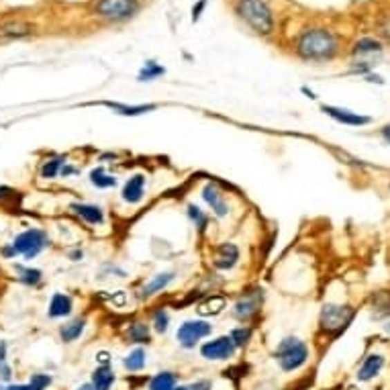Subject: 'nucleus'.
Here are the masks:
<instances>
[{"mask_svg":"<svg viewBox=\"0 0 390 390\" xmlns=\"http://www.w3.org/2000/svg\"><path fill=\"white\" fill-rule=\"evenodd\" d=\"M297 53L308 62H325L337 53V39L327 29H308L297 41Z\"/></svg>","mask_w":390,"mask_h":390,"instance_id":"f257e3e1","label":"nucleus"},{"mask_svg":"<svg viewBox=\"0 0 390 390\" xmlns=\"http://www.w3.org/2000/svg\"><path fill=\"white\" fill-rule=\"evenodd\" d=\"M235 12L258 35H270L276 27L274 15L263 0H237Z\"/></svg>","mask_w":390,"mask_h":390,"instance_id":"f03ea898","label":"nucleus"},{"mask_svg":"<svg viewBox=\"0 0 390 390\" xmlns=\"http://www.w3.org/2000/svg\"><path fill=\"white\" fill-rule=\"evenodd\" d=\"M274 360L282 372H297L308 360V347L299 337H284L274 349Z\"/></svg>","mask_w":390,"mask_h":390,"instance_id":"7ed1b4c3","label":"nucleus"},{"mask_svg":"<svg viewBox=\"0 0 390 390\" xmlns=\"http://www.w3.org/2000/svg\"><path fill=\"white\" fill-rule=\"evenodd\" d=\"M10 245L17 256H25L27 260H33L49 245V239L41 229H27V231L19 233Z\"/></svg>","mask_w":390,"mask_h":390,"instance_id":"20e7f679","label":"nucleus"},{"mask_svg":"<svg viewBox=\"0 0 390 390\" xmlns=\"http://www.w3.org/2000/svg\"><path fill=\"white\" fill-rule=\"evenodd\" d=\"M355 310L351 306H344V304H325L323 310H321V317H319V325L323 331L327 333H342L347 325L351 323Z\"/></svg>","mask_w":390,"mask_h":390,"instance_id":"39448f33","label":"nucleus"},{"mask_svg":"<svg viewBox=\"0 0 390 390\" xmlns=\"http://www.w3.org/2000/svg\"><path fill=\"white\" fill-rule=\"evenodd\" d=\"M213 333V325L209 321H203V319H188L184 321L178 331H176V340H178V346L184 347V349H194L198 346L205 337H209Z\"/></svg>","mask_w":390,"mask_h":390,"instance_id":"423d86ee","label":"nucleus"},{"mask_svg":"<svg viewBox=\"0 0 390 390\" xmlns=\"http://www.w3.org/2000/svg\"><path fill=\"white\" fill-rule=\"evenodd\" d=\"M139 8L137 0H96L94 12L106 21H129Z\"/></svg>","mask_w":390,"mask_h":390,"instance_id":"0eeeda50","label":"nucleus"},{"mask_svg":"<svg viewBox=\"0 0 390 390\" xmlns=\"http://www.w3.org/2000/svg\"><path fill=\"white\" fill-rule=\"evenodd\" d=\"M261 304H263V290H261V288H254V290L245 292L237 303L233 304V317H235L239 323L248 325L252 319L258 317Z\"/></svg>","mask_w":390,"mask_h":390,"instance_id":"6e6552de","label":"nucleus"},{"mask_svg":"<svg viewBox=\"0 0 390 390\" xmlns=\"http://www.w3.org/2000/svg\"><path fill=\"white\" fill-rule=\"evenodd\" d=\"M235 351H237V347L233 346L229 335H221V337L205 342L201 346V355L209 362H227L235 355Z\"/></svg>","mask_w":390,"mask_h":390,"instance_id":"1a4fd4ad","label":"nucleus"},{"mask_svg":"<svg viewBox=\"0 0 390 390\" xmlns=\"http://www.w3.org/2000/svg\"><path fill=\"white\" fill-rule=\"evenodd\" d=\"M321 111L325 115H329L331 119H335L337 123H344V125H349V127H362V125H368L372 123L370 117L366 115H358L349 109H340V106H331V104H323Z\"/></svg>","mask_w":390,"mask_h":390,"instance_id":"9d476101","label":"nucleus"},{"mask_svg":"<svg viewBox=\"0 0 390 390\" xmlns=\"http://www.w3.org/2000/svg\"><path fill=\"white\" fill-rule=\"evenodd\" d=\"M239 261V248L235 243H219L213 256V266L217 270H233Z\"/></svg>","mask_w":390,"mask_h":390,"instance_id":"9b49d317","label":"nucleus"},{"mask_svg":"<svg viewBox=\"0 0 390 390\" xmlns=\"http://www.w3.org/2000/svg\"><path fill=\"white\" fill-rule=\"evenodd\" d=\"M203 198H205V203L211 207V211L215 213V217L225 219L229 215V207H227V203H225V198H223V192L219 190L217 184L207 182L205 188H203Z\"/></svg>","mask_w":390,"mask_h":390,"instance_id":"f8f14e48","label":"nucleus"},{"mask_svg":"<svg viewBox=\"0 0 390 390\" xmlns=\"http://www.w3.org/2000/svg\"><path fill=\"white\" fill-rule=\"evenodd\" d=\"M145 196V176L143 174H135L123 186L121 198L129 205H139Z\"/></svg>","mask_w":390,"mask_h":390,"instance_id":"ddd939ff","label":"nucleus"},{"mask_svg":"<svg viewBox=\"0 0 390 390\" xmlns=\"http://www.w3.org/2000/svg\"><path fill=\"white\" fill-rule=\"evenodd\" d=\"M98 104L111 109L113 113H117L121 117H141V115L154 113L158 109V104H123V102H111V100H102Z\"/></svg>","mask_w":390,"mask_h":390,"instance_id":"4468645a","label":"nucleus"},{"mask_svg":"<svg viewBox=\"0 0 390 390\" xmlns=\"http://www.w3.org/2000/svg\"><path fill=\"white\" fill-rule=\"evenodd\" d=\"M72 308H74V301L70 295H64V292H55L49 301V308H47V317L49 319H62V317H68L72 315Z\"/></svg>","mask_w":390,"mask_h":390,"instance_id":"2eb2a0df","label":"nucleus"},{"mask_svg":"<svg viewBox=\"0 0 390 390\" xmlns=\"http://www.w3.org/2000/svg\"><path fill=\"white\" fill-rule=\"evenodd\" d=\"M70 211L74 215L86 221L88 225H102L104 223V211L96 205H88V203H72Z\"/></svg>","mask_w":390,"mask_h":390,"instance_id":"dca6fc26","label":"nucleus"},{"mask_svg":"<svg viewBox=\"0 0 390 390\" xmlns=\"http://www.w3.org/2000/svg\"><path fill=\"white\" fill-rule=\"evenodd\" d=\"M172 280H174V272H162V274L154 276L149 282H145V284L141 286V290H139V299H141V301H145V299H149V297H154V295L162 292L164 288H168V286H170V282H172Z\"/></svg>","mask_w":390,"mask_h":390,"instance_id":"f3484780","label":"nucleus"},{"mask_svg":"<svg viewBox=\"0 0 390 390\" xmlns=\"http://www.w3.org/2000/svg\"><path fill=\"white\" fill-rule=\"evenodd\" d=\"M84 329H86V319L84 317L72 319V321H68L66 325L59 327V340L64 344H74V342H78L82 337Z\"/></svg>","mask_w":390,"mask_h":390,"instance_id":"a211bd4d","label":"nucleus"},{"mask_svg":"<svg viewBox=\"0 0 390 390\" xmlns=\"http://www.w3.org/2000/svg\"><path fill=\"white\" fill-rule=\"evenodd\" d=\"M90 382H92L94 390H113L115 382H117V374L111 366H96Z\"/></svg>","mask_w":390,"mask_h":390,"instance_id":"6ab92c4d","label":"nucleus"},{"mask_svg":"<svg viewBox=\"0 0 390 390\" xmlns=\"http://www.w3.org/2000/svg\"><path fill=\"white\" fill-rule=\"evenodd\" d=\"M382 368H384V358L378 355V353H372V355H368V358L364 360V364L360 366V370H358V380L368 382V380H372L376 374H380Z\"/></svg>","mask_w":390,"mask_h":390,"instance_id":"aec40b11","label":"nucleus"},{"mask_svg":"<svg viewBox=\"0 0 390 390\" xmlns=\"http://www.w3.org/2000/svg\"><path fill=\"white\" fill-rule=\"evenodd\" d=\"M127 340H129V344H135V346H149L151 344V327L143 321L129 323Z\"/></svg>","mask_w":390,"mask_h":390,"instance_id":"412c9836","label":"nucleus"},{"mask_svg":"<svg viewBox=\"0 0 390 390\" xmlns=\"http://www.w3.org/2000/svg\"><path fill=\"white\" fill-rule=\"evenodd\" d=\"M145 364H147V353H145V349L141 346L133 347L129 353L123 358V366H125V370L131 372V374L141 372L145 368Z\"/></svg>","mask_w":390,"mask_h":390,"instance_id":"4be33fe9","label":"nucleus"},{"mask_svg":"<svg viewBox=\"0 0 390 390\" xmlns=\"http://www.w3.org/2000/svg\"><path fill=\"white\" fill-rule=\"evenodd\" d=\"M88 180H90V184L94 186V188H98V190H106V188H115L117 184H119V180L113 176V174H109L102 166L100 168H94L90 176H88Z\"/></svg>","mask_w":390,"mask_h":390,"instance_id":"5701e85b","label":"nucleus"},{"mask_svg":"<svg viewBox=\"0 0 390 390\" xmlns=\"http://www.w3.org/2000/svg\"><path fill=\"white\" fill-rule=\"evenodd\" d=\"M176 384H178V376H176V372L164 370V372H158L156 376H151V378H149L147 389L149 390H172Z\"/></svg>","mask_w":390,"mask_h":390,"instance_id":"b1692460","label":"nucleus"},{"mask_svg":"<svg viewBox=\"0 0 390 390\" xmlns=\"http://www.w3.org/2000/svg\"><path fill=\"white\" fill-rule=\"evenodd\" d=\"M225 306H227V299L225 297H211V299L203 301V303L196 306V313L201 317H217V315H221L225 310Z\"/></svg>","mask_w":390,"mask_h":390,"instance_id":"393cba45","label":"nucleus"},{"mask_svg":"<svg viewBox=\"0 0 390 390\" xmlns=\"http://www.w3.org/2000/svg\"><path fill=\"white\" fill-rule=\"evenodd\" d=\"M17 270V278L19 282L27 284V286H39L44 280V272L37 268H29V266H15Z\"/></svg>","mask_w":390,"mask_h":390,"instance_id":"a878e982","label":"nucleus"},{"mask_svg":"<svg viewBox=\"0 0 390 390\" xmlns=\"http://www.w3.org/2000/svg\"><path fill=\"white\" fill-rule=\"evenodd\" d=\"M164 74H166V68H164V66H160L156 59H147V62L143 64V68L139 70L137 80H139V82H151V80H156V78H160V76H164Z\"/></svg>","mask_w":390,"mask_h":390,"instance_id":"bb28decb","label":"nucleus"},{"mask_svg":"<svg viewBox=\"0 0 390 390\" xmlns=\"http://www.w3.org/2000/svg\"><path fill=\"white\" fill-rule=\"evenodd\" d=\"M35 31L33 25L29 23H6L0 27V37H27Z\"/></svg>","mask_w":390,"mask_h":390,"instance_id":"cd10ccee","label":"nucleus"},{"mask_svg":"<svg viewBox=\"0 0 390 390\" xmlns=\"http://www.w3.org/2000/svg\"><path fill=\"white\" fill-rule=\"evenodd\" d=\"M66 164H68L66 156H53V158H49L47 162H44V166H41V178H45V180L57 178Z\"/></svg>","mask_w":390,"mask_h":390,"instance_id":"c85d7f7f","label":"nucleus"},{"mask_svg":"<svg viewBox=\"0 0 390 390\" xmlns=\"http://www.w3.org/2000/svg\"><path fill=\"white\" fill-rule=\"evenodd\" d=\"M252 327L250 325H241V327H235V329H231V333H229V337H231V342H233V346L237 347V349H241V347H245L250 344V340H252Z\"/></svg>","mask_w":390,"mask_h":390,"instance_id":"c756f323","label":"nucleus"},{"mask_svg":"<svg viewBox=\"0 0 390 390\" xmlns=\"http://www.w3.org/2000/svg\"><path fill=\"white\" fill-rule=\"evenodd\" d=\"M382 51V44L376 39H360L358 44L353 45V55H368V53H380Z\"/></svg>","mask_w":390,"mask_h":390,"instance_id":"7c9ffc66","label":"nucleus"},{"mask_svg":"<svg viewBox=\"0 0 390 390\" xmlns=\"http://www.w3.org/2000/svg\"><path fill=\"white\" fill-rule=\"evenodd\" d=\"M186 213H188V219L192 221V225H194V227H196L201 233L207 229V225H209V217L205 215V211H201L196 205H188Z\"/></svg>","mask_w":390,"mask_h":390,"instance_id":"2f4dec72","label":"nucleus"},{"mask_svg":"<svg viewBox=\"0 0 390 390\" xmlns=\"http://www.w3.org/2000/svg\"><path fill=\"white\" fill-rule=\"evenodd\" d=\"M151 323H154V329L158 333H166L170 329V315H168V310L166 308H158L154 313V321Z\"/></svg>","mask_w":390,"mask_h":390,"instance_id":"473e14b6","label":"nucleus"},{"mask_svg":"<svg viewBox=\"0 0 390 390\" xmlns=\"http://www.w3.org/2000/svg\"><path fill=\"white\" fill-rule=\"evenodd\" d=\"M53 378L49 374H44V372H37V374H31L29 378V387L31 390H47L51 387Z\"/></svg>","mask_w":390,"mask_h":390,"instance_id":"72a5a7b5","label":"nucleus"},{"mask_svg":"<svg viewBox=\"0 0 390 390\" xmlns=\"http://www.w3.org/2000/svg\"><path fill=\"white\" fill-rule=\"evenodd\" d=\"M188 389L190 390H213V380H209V378H198V380H194L192 384H188Z\"/></svg>","mask_w":390,"mask_h":390,"instance_id":"f704fd0d","label":"nucleus"},{"mask_svg":"<svg viewBox=\"0 0 390 390\" xmlns=\"http://www.w3.org/2000/svg\"><path fill=\"white\" fill-rule=\"evenodd\" d=\"M0 380H2V382H8V384H10V380H12V368H10L8 362H0Z\"/></svg>","mask_w":390,"mask_h":390,"instance_id":"c9c22d12","label":"nucleus"},{"mask_svg":"<svg viewBox=\"0 0 390 390\" xmlns=\"http://www.w3.org/2000/svg\"><path fill=\"white\" fill-rule=\"evenodd\" d=\"M17 196V192L12 190V188H8V186H0V205H4L6 201H10V198H15Z\"/></svg>","mask_w":390,"mask_h":390,"instance_id":"e433bc0d","label":"nucleus"},{"mask_svg":"<svg viewBox=\"0 0 390 390\" xmlns=\"http://www.w3.org/2000/svg\"><path fill=\"white\" fill-rule=\"evenodd\" d=\"M205 6H207V0H198L194 6H192V21L196 23L198 19H201V15H203V10H205Z\"/></svg>","mask_w":390,"mask_h":390,"instance_id":"4c0bfd02","label":"nucleus"},{"mask_svg":"<svg viewBox=\"0 0 390 390\" xmlns=\"http://www.w3.org/2000/svg\"><path fill=\"white\" fill-rule=\"evenodd\" d=\"M111 360H113V358H111V353H109V351H104V349L96 353V364H98V366H111Z\"/></svg>","mask_w":390,"mask_h":390,"instance_id":"58836bf2","label":"nucleus"},{"mask_svg":"<svg viewBox=\"0 0 390 390\" xmlns=\"http://www.w3.org/2000/svg\"><path fill=\"white\" fill-rule=\"evenodd\" d=\"M80 172L76 166H72V164H66L64 168H62V172H59V176H64V178H70V176H76V174Z\"/></svg>","mask_w":390,"mask_h":390,"instance_id":"ea45409f","label":"nucleus"},{"mask_svg":"<svg viewBox=\"0 0 390 390\" xmlns=\"http://www.w3.org/2000/svg\"><path fill=\"white\" fill-rule=\"evenodd\" d=\"M68 258L72 261H80L84 258V252H82V250H72V252L68 254Z\"/></svg>","mask_w":390,"mask_h":390,"instance_id":"a19ab883","label":"nucleus"},{"mask_svg":"<svg viewBox=\"0 0 390 390\" xmlns=\"http://www.w3.org/2000/svg\"><path fill=\"white\" fill-rule=\"evenodd\" d=\"M6 351H8L6 342H0V362H6Z\"/></svg>","mask_w":390,"mask_h":390,"instance_id":"79ce46f5","label":"nucleus"},{"mask_svg":"<svg viewBox=\"0 0 390 390\" xmlns=\"http://www.w3.org/2000/svg\"><path fill=\"white\" fill-rule=\"evenodd\" d=\"M4 390H31V387H29V384H12V382H10Z\"/></svg>","mask_w":390,"mask_h":390,"instance_id":"37998d69","label":"nucleus"},{"mask_svg":"<svg viewBox=\"0 0 390 390\" xmlns=\"http://www.w3.org/2000/svg\"><path fill=\"white\" fill-rule=\"evenodd\" d=\"M301 90H303V92H304V94H306V96H308V98H317V94H315L313 90H308V88H306V86H303V88H301Z\"/></svg>","mask_w":390,"mask_h":390,"instance_id":"c03bdc74","label":"nucleus"},{"mask_svg":"<svg viewBox=\"0 0 390 390\" xmlns=\"http://www.w3.org/2000/svg\"><path fill=\"white\" fill-rule=\"evenodd\" d=\"M76 390H94V387H92V382H84V384H80Z\"/></svg>","mask_w":390,"mask_h":390,"instance_id":"a18cd8bd","label":"nucleus"},{"mask_svg":"<svg viewBox=\"0 0 390 390\" xmlns=\"http://www.w3.org/2000/svg\"><path fill=\"white\" fill-rule=\"evenodd\" d=\"M382 137H384V139H387V141L390 143V125H389V127H384V129H382Z\"/></svg>","mask_w":390,"mask_h":390,"instance_id":"49530a36","label":"nucleus"},{"mask_svg":"<svg viewBox=\"0 0 390 390\" xmlns=\"http://www.w3.org/2000/svg\"><path fill=\"white\" fill-rule=\"evenodd\" d=\"M172 390H190V389H188V387H186V384H180V387H178V384H176V387H174Z\"/></svg>","mask_w":390,"mask_h":390,"instance_id":"de8ad7c7","label":"nucleus"},{"mask_svg":"<svg viewBox=\"0 0 390 390\" xmlns=\"http://www.w3.org/2000/svg\"><path fill=\"white\" fill-rule=\"evenodd\" d=\"M384 35H389L390 37V21L387 23V25H384Z\"/></svg>","mask_w":390,"mask_h":390,"instance_id":"09e8293b","label":"nucleus"},{"mask_svg":"<svg viewBox=\"0 0 390 390\" xmlns=\"http://www.w3.org/2000/svg\"><path fill=\"white\" fill-rule=\"evenodd\" d=\"M0 390H4V389H2V387H0Z\"/></svg>","mask_w":390,"mask_h":390,"instance_id":"8fccbe9b","label":"nucleus"}]
</instances>
